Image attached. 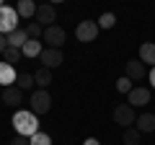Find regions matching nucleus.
<instances>
[{"label":"nucleus","mask_w":155,"mask_h":145,"mask_svg":"<svg viewBox=\"0 0 155 145\" xmlns=\"http://www.w3.org/2000/svg\"><path fill=\"white\" fill-rule=\"evenodd\" d=\"M8 145H31V143H28V137H21V135H16V137H13Z\"/></svg>","instance_id":"26"},{"label":"nucleus","mask_w":155,"mask_h":145,"mask_svg":"<svg viewBox=\"0 0 155 145\" xmlns=\"http://www.w3.org/2000/svg\"><path fill=\"white\" fill-rule=\"evenodd\" d=\"M140 62H142V65L155 67V44H153V42L140 44Z\"/></svg>","instance_id":"14"},{"label":"nucleus","mask_w":155,"mask_h":145,"mask_svg":"<svg viewBox=\"0 0 155 145\" xmlns=\"http://www.w3.org/2000/svg\"><path fill=\"white\" fill-rule=\"evenodd\" d=\"M124 75H127L129 80H145L147 78V65H142L140 57L137 60H129L127 65H124Z\"/></svg>","instance_id":"8"},{"label":"nucleus","mask_w":155,"mask_h":145,"mask_svg":"<svg viewBox=\"0 0 155 145\" xmlns=\"http://www.w3.org/2000/svg\"><path fill=\"white\" fill-rule=\"evenodd\" d=\"M127 104L129 106H147L150 104V88H142V86H134L132 91H129V96H127Z\"/></svg>","instance_id":"10"},{"label":"nucleus","mask_w":155,"mask_h":145,"mask_svg":"<svg viewBox=\"0 0 155 145\" xmlns=\"http://www.w3.org/2000/svg\"><path fill=\"white\" fill-rule=\"evenodd\" d=\"M13 127H16V132L21 137H34L39 132V119L31 109L28 112H16L13 114Z\"/></svg>","instance_id":"1"},{"label":"nucleus","mask_w":155,"mask_h":145,"mask_svg":"<svg viewBox=\"0 0 155 145\" xmlns=\"http://www.w3.org/2000/svg\"><path fill=\"white\" fill-rule=\"evenodd\" d=\"M83 145H101V143H98L96 137H85V140H83Z\"/></svg>","instance_id":"29"},{"label":"nucleus","mask_w":155,"mask_h":145,"mask_svg":"<svg viewBox=\"0 0 155 145\" xmlns=\"http://www.w3.org/2000/svg\"><path fill=\"white\" fill-rule=\"evenodd\" d=\"M28 104H31V112L36 114H47L52 109V96H49V91H44V88H36L31 96H28Z\"/></svg>","instance_id":"3"},{"label":"nucleus","mask_w":155,"mask_h":145,"mask_svg":"<svg viewBox=\"0 0 155 145\" xmlns=\"http://www.w3.org/2000/svg\"><path fill=\"white\" fill-rule=\"evenodd\" d=\"M41 42H44L49 49H62V44L67 42V34H65V29L62 26H49V29H44V36H41Z\"/></svg>","instance_id":"5"},{"label":"nucleus","mask_w":155,"mask_h":145,"mask_svg":"<svg viewBox=\"0 0 155 145\" xmlns=\"http://www.w3.org/2000/svg\"><path fill=\"white\" fill-rule=\"evenodd\" d=\"M16 78H18L16 67L8 65V62H0V86L3 88H11V86H16Z\"/></svg>","instance_id":"11"},{"label":"nucleus","mask_w":155,"mask_h":145,"mask_svg":"<svg viewBox=\"0 0 155 145\" xmlns=\"http://www.w3.org/2000/svg\"><path fill=\"white\" fill-rule=\"evenodd\" d=\"M5 39H8V47H13V49H23V44L28 42V34H26V29H16L13 34H8Z\"/></svg>","instance_id":"15"},{"label":"nucleus","mask_w":155,"mask_h":145,"mask_svg":"<svg viewBox=\"0 0 155 145\" xmlns=\"http://www.w3.org/2000/svg\"><path fill=\"white\" fill-rule=\"evenodd\" d=\"M34 80H36V88H44L47 91V86L52 83V70H49V67H39V70L34 72Z\"/></svg>","instance_id":"18"},{"label":"nucleus","mask_w":155,"mask_h":145,"mask_svg":"<svg viewBox=\"0 0 155 145\" xmlns=\"http://www.w3.org/2000/svg\"><path fill=\"white\" fill-rule=\"evenodd\" d=\"M98 21H80L75 26V36L78 42H83V44H88V42H96V36H98Z\"/></svg>","instance_id":"6"},{"label":"nucleus","mask_w":155,"mask_h":145,"mask_svg":"<svg viewBox=\"0 0 155 145\" xmlns=\"http://www.w3.org/2000/svg\"><path fill=\"white\" fill-rule=\"evenodd\" d=\"M36 3H34V0H21V3H18L16 5V11H18V16L21 18H31V16H36Z\"/></svg>","instance_id":"19"},{"label":"nucleus","mask_w":155,"mask_h":145,"mask_svg":"<svg viewBox=\"0 0 155 145\" xmlns=\"http://www.w3.org/2000/svg\"><path fill=\"white\" fill-rule=\"evenodd\" d=\"M23 57H31V60H39L41 57V52H44V42L41 39H28L26 44H23Z\"/></svg>","instance_id":"12"},{"label":"nucleus","mask_w":155,"mask_h":145,"mask_svg":"<svg viewBox=\"0 0 155 145\" xmlns=\"http://www.w3.org/2000/svg\"><path fill=\"white\" fill-rule=\"evenodd\" d=\"M132 88H134V86H132V80H129L127 75H122V78L116 80V91H119V93H127L129 96V91H132Z\"/></svg>","instance_id":"23"},{"label":"nucleus","mask_w":155,"mask_h":145,"mask_svg":"<svg viewBox=\"0 0 155 145\" xmlns=\"http://www.w3.org/2000/svg\"><path fill=\"white\" fill-rule=\"evenodd\" d=\"M16 86L21 91H36V80H34V72H18V78H16Z\"/></svg>","instance_id":"17"},{"label":"nucleus","mask_w":155,"mask_h":145,"mask_svg":"<svg viewBox=\"0 0 155 145\" xmlns=\"http://www.w3.org/2000/svg\"><path fill=\"white\" fill-rule=\"evenodd\" d=\"M140 137H142V135H140L137 127H127L124 135H122V143L124 145H140Z\"/></svg>","instance_id":"20"},{"label":"nucleus","mask_w":155,"mask_h":145,"mask_svg":"<svg viewBox=\"0 0 155 145\" xmlns=\"http://www.w3.org/2000/svg\"><path fill=\"white\" fill-rule=\"evenodd\" d=\"M36 23L39 26H44V29H49V26H54V21H57V8L52 5V3H41V5L36 8Z\"/></svg>","instance_id":"7"},{"label":"nucleus","mask_w":155,"mask_h":145,"mask_svg":"<svg viewBox=\"0 0 155 145\" xmlns=\"http://www.w3.org/2000/svg\"><path fill=\"white\" fill-rule=\"evenodd\" d=\"M18 21H21V16H18L16 8L0 5V34H3V36H8V34H13L16 29H21Z\"/></svg>","instance_id":"2"},{"label":"nucleus","mask_w":155,"mask_h":145,"mask_svg":"<svg viewBox=\"0 0 155 145\" xmlns=\"http://www.w3.org/2000/svg\"><path fill=\"white\" fill-rule=\"evenodd\" d=\"M21 57H23L21 49H13V47H8V49H5V62H8V65H16Z\"/></svg>","instance_id":"25"},{"label":"nucleus","mask_w":155,"mask_h":145,"mask_svg":"<svg viewBox=\"0 0 155 145\" xmlns=\"http://www.w3.org/2000/svg\"><path fill=\"white\" fill-rule=\"evenodd\" d=\"M150 88L155 91V67H150Z\"/></svg>","instance_id":"28"},{"label":"nucleus","mask_w":155,"mask_h":145,"mask_svg":"<svg viewBox=\"0 0 155 145\" xmlns=\"http://www.w3.org/2000/svg\"><path fill=\"white\" fill-rule=\"evenodd\" d=\"M23 101V91L18 86H11V88H3V104L5 106H18Z\"/></svg>","instance_id":"13"},{"label":"nucleus","mask_w":155,"mask_h":145,"mask_svg":"<svg viewBox=\"0 0 155 145\" xmlns=\"http://www.w3.org/2000/svg\"><path fill=\"white\" fill-rule=\"evenodd\" d=\"M39 62H41V67H49V70L60 67L62 62H65V57H62V49H49V47H47V49L41 52V57H39Z\"/></svg>","instance_id":"9"},{"label":"nucleus","mask_w":155,"mask_h":145,"mask_svg":"<svg viewBox=\"0 0 155 145\" xmlns=\"http://www.w3.org/2000/svg\"><path fill=\"white\" fill-rule=\"evenodd\" d=\"M114 122L119 124V127H134V122H137V114H134V106L129 104H116L114 106Z\"/></svg>","instance_id":"4"},{"label":"nucleus","mask_w":155,"mask_h":145,"mask_svg":"<svg viewBox=\"0 0 155 145\" xmlns=\"http://www.w3.org/2000/svg\"><path fill=\"white\" fill-rule=\"evenodd\" d=\"M26 34H28V39H39V36H44V26H39L36 21H31L26 26Z\"/></svg>","instance_id":"21"},{"label":"nucleus","mask_w":155,"mask_h":145,"mask_svg":"<svg viewBox=\"0 0 155 145\" xmlns=\"http://www.w3.org/2000/svg\"><path fill=\"white\" fill-rule=\"evenodd\" d=\"M116 23V16L114 13H101V18H98V29H111Z\"/></svg>","instance_id":"24"},{"label":"nucleus","mask_w":155,"mask_h":145,"mask_svg":"<svg viewBox=\"0 0 155 145\" xmlns=\"http://www.w3.org/2000/svg\"><path fill=\"white\" fill-rule=\"evenodd\" d=\"M134 124H137L140 135H145V132H155V114H140Z\"/></svg>","instance_id":"16"},{"label":"nucleus","mask_w":155,"mask_h":145,"mask_svg":"<svg viewBox=\"0 0 155 145\" xmlns=\"http://www.w3.org/2000/svg\"><path fill=\"white\" fill-rule=\"evenodd\" d=\"M5 49H8V39L0 34V55H5Z\"/></svg>","instance_id":"27"},{"label":"nucleus","mask_w":155,"mask_h":145,"mask_svg":"<svg viewBox=\"0 0 155 145\" xmlns=\"http://www.w3.org/2000/svg\"><path fill=\"white\" fill-rule=\"evenodd\" d=\"M28 143H31V145H52V137H49L47 132H41V130H39L34 137H28Z\"/></svg>","instance_id":"22"}]
</instances>
